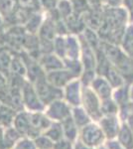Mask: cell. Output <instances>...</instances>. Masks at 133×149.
<instances>
[{
	"label": "cell",
	"mask_w": 133,
	"mask_h": 149,
	"mask_svg": "<svg viewBox=\"0 0 133 149\" xmlns=\"http://www.w3.org/2000/svg\"><path fill=\"white\" fill-rule=\"evenodd\" d=\"M78 139L93 149L104 145L106 141L104 133L97 121H91L86 125L79 128Z\"/></svg>",
	"instance_id": "obj_1"
},
{
	"label": "cell",
	"mask_w": 133,
	"mask_h": 149,
	"mask_svg": "<svg viewBox=\"0 0 133 149\" xmlns=\"http://www.w3.org/2000/svg\"><path fill=\"white\" fill-rule=\"evenodd\" d=\"M58 1H59V0H58Z\"/></svg>",
	"instance_id": "obj_39"
},
{
	"label": "cell",
	"mask_w": 133,
	"mask_h": 149,
	"mask_svg": "<svg viewBox=\"0 0 133 149\" xmlns=\"http://www.w3.org/2000/svg\"><path fill=\"white\" fill-rule=\"evenodd\" d=\"M43 21L44 20L42 18V14L39 13L38 11L34 12V13L31 14V16L27 20V22L25 23L26 31L30 33V34H37L41 25H42Z\"/></svg>",
	"instance_id": "obj_22"
},
{
	"label": "cell",
	"mask_w": 133,
	"mask_h": 149,
	"mask_svg": "<svg viewBox=\"0 0 133 149\" xmlns=\"http://www.w3.org/2000/svg\"><path fill=\"white\" fill-rule=\"evenodd\" d=\"M113 100L118 104V107H121L128 104L130 102L129 98V84H125L124 86L117 88H113L112 97Z\"/></svg>",
	"instance_id": "obj_19"
},
{
	"label": "cell",
	"mask_w": 133,
	"mask_h": 149,
	"mask_svg": "<svg viewBox=\"0 0 133 149\" xmlns=\"http://www.w3.org/2000/svg\"><path fill=\"white\" fill-rule=\"evenodd\" d=\"M46 79L51 85H53L56 88H64L72 80L77 79L69 70L67 69H60L56 71L49 72L46 74Z\"/></svg>",
	"instance_id": "obj_8"
},
{
	"label": "cell",
	"mask_w": 133,
	"mask_h": 149,
	"mask_svg": "<svg viewBox=\"0 0 133 149\" xmlns=\"http://www.w3.org/2000/svg\"><path fill=\"white\" fill-rule=\"evenodd\" d=\"M72 118L74 119L75 123L77 124V126L79 128H81L84 125H86L88 123H89L91 121H93L91 118V116L88 115V112L84 109V107L81 105L79 107H72V114H71Z\"/></svg>",
	"instance_id": "obj_20"
},
{
	"label": "cell",
	"mask_w": 133,
	"mask_h": 149,
	"mask_svg": "<svg viewBox=\"0 0 133 149\" xmlns=\"http://www.w3.org/2000/svg\"><path fill=\"white\" fill-rule=\"evenodd\" d=\"M39 2H40L41 8H43L47 12H50L56 9L58 0H39Z\"/></svg>",
	"instance_id": "obj_28"
},
{
	"label": "cell",
	"mask_w": 133,
	"mask_h": 149,
	"mask_svg": "<svg viewBox=\"0 0 133 149\" xmlns=\"http://www.w3.org/2000/svg\"><path fill=\"white\" fill-rule=\"evenodd\" d=\"M12 125L15 127L23 137L33 138L32 128H31L30 120H29V112L27 110L23 109L20 111H17L15 116H14Z\"/></svg>",
	"instance_id": "obj_9"
},
{
	"label": "cell",
	"mask_w": 133,
	"mask_h": 149,
	"mask_svg": "<svg viewBox=\"0 0 133 149\" xmlns=\"http://www.w3.org/2000/svg\"><path fill=\"white\" fill-rule=\"evenodd\" d=\"M104 77L113 88H120V86H124L125 84H127L126 81H125L124 78L121 76V74H120L119 72L117 71V69L113 66H111L110 68L108 69V71L106 72Z\"/></svg>",
	"instance_id": "obj_21"
},
{
	"label": "cell",
	"mask_w": 133,
	"mask_h": 149,
	"mask_svg": "<svg viewBox=\"0 0 133 149\" xmlns=\"http://www.w3.org/2000/svg\"><path fill=\"white\" fill-rule=\"evenodd\" d=\"M122 6L125 7L128 11H130L131 9H133V0H123Z\"/></svg>",
	"instance_id": "obj_32"
},
{
	"label": "cell",
	"mask_w": 133,
	"mask_h": 149,
	"mask_svg": "<svg viewBox=\"0 0 133 149\" xmlns=\"http://www.w3.org/2000/svg\"><path fill=\"white\" fill-rule=\"evenodd\" d=\"M81 107L93 121H98L102 116L101 100L96 95L91 86H84L81 91Z\"/></svg>",
	"instance_id": "obj_2"
},
{
	"label": "cell",
	"mask_w": 133,
	"mask_h": 149,
	"mask_svg": "<svg viewBox=\"0 0 133 149\" xmlns=\"http://www.w3.org/2000/svg\"><path fill=\"white\" fill-rule=\"evenodd\" d=\"M96 149H107V148H106L104 145H102V146H100V147H98V148H96Z\"/></svg>",
	"instance_id": "obj_36"
},
{
	"label": "cell",
	"mask_w": 133,
	"mask_h": 149,
	"mask_svg": "<svg viewBox=\"0 0 133 149\" xmlns=\"http://www.w3.org/2000/svg\"><path fill=\"white\" fill-rule=\"evenodd\" d=\"M105 135L106 140L116 139L122 121L118 115H102L97 121Z\"/></svg>",
	"instance_id": "obj_7"
},
{
	"label": "cell",
	"mask_w": 133,
	"mask_h": 149,
	"mask_svg": "<svg viewBox=\"0 0 133 149\" xmlns=\"http://www.w3.org/2000/svg\"><path fill=\"white\" fill-rule=\"evenodd\" d=\"M45 114L51 121L62 122L72 114V107L64 98H59L46 105Z\"/></svg>",
	"instance_id": "obj_5"
},
{
	"label": "cell",
	"mask_w": 133,
	"mask_h": 149,
	"mask_svg": "<svg viewBox=\"0 0 133 149\" xmlns=\"http://www.w3.org/2000/svg\"><path fill=\"white\" fill-rule=\"evenodd\" d=\"M38 62H39V64L41 65V67L43 68L46 74L49 73V72L65 68L64 60L59 56H57L55 53L42 55Z\"/></svg>",
	"instance_id": "obj_11"
},
{
	"label": "cell",
	"mask_w": 133,
	"mask_h": 149,
	"mask_svg": "<svg viewBox=\"0 0 133 149\" xmlns=\"http://www.w3.org/2000/svg\"><path fill=\"white\" fill-rule=\"evenodd\" d=\"M64 20L66 22L69 33L72 35H81L86 28L83 15H79L75 12H72L69 17H67Z\"/></svg>",
	"instance_id": "obj_12"
},
{
	"label": "cell",
	"mask_w": 133,
	"mask_h": 149,
	"mask_svg": "<svg viewBox=\"0 0 133 149\" xmlns=\"http://www.w3.org/2000/svg\"><path fill=\"white\" fill-rule=\"evenodd\" d=\"M81 91H83V85L79 79H74L63 88V93H64L63 98L72 107H79L81 104Z\"/></svg>",
	"instance_id": "obj_6"
},
{
	"label": "cell",
	"mask_w": 133,
	"mask_h": 149,
	"mask_svg": "<svg viewBox=\"0 0 133 149\" xmlns=\"http://www.w3.org/2000/svg\"><path fill=\"white\" fill-rule=\"evenodd\" d=\"M128 109H129L130 113H133V102H130L128 103Z\"/></svg>",
	"instance_id": "obj_35"
},
{
	"label": "cell",
	"mask_w": 133,
	"mask_h": 149,
	"mask_svg": "<svg viewBox=\"0 0 133 149\" xmlns=\"http://www.w3.org/2000/svg\"><path fill=\"white\" fill-rule=\"evenodd\" d=\"M91 88L101 100H108L112 97L113 88L103 76H96L91 83Z\"/></svg>",
	"instance_id": "obj_10"
},
{
	"label": "cell",
	"mask_w": 133,
	"mask_h": 149,
	"mask_svg": "<svg viewBox=\"0 0 133 149\" xmlns=\"http://www.w3.org/2000/svg\"><path fill=\"white\" fill-rule=\"evenodd\" d=\"M21 97H22V102L25 110L31 112L44 111L45 110L46 107L40 100L39 95L35 90V86L27 80L21 88Z\"/></svg>",
	"instance_id": "obj_3"
},
{
	"label": "cell",
	"mask_w": 133,
	"mask_h": 149,
	"mask_svg": "<svg viewBox=\"0 0 133 149\" xmlns=\"http://www.w3.org/2000/svg\"><path fill=\"white\" fill-rule=\"evenodd\" d=\"M116 140L124 149H133V132L125 122H122Z\"/></svg>",
	"instance_id": "obj_16"
},
{
	"label": "cell",
	"mask_w": 133,
	"mask_h": 149,
	"mask_svg": "<svg viewBox=\"0 0 133 149\" xmlns=\"http://www.w3.org/2000/svg\"><path fill=\"white\" fill-rule=\"evenodd\" d=\"M101 113L102 115H118L119 107L112 98L101 100Z\"/></svg>",
	"instance_id": "obj_24"
},
{
	"label": "cell",
	"mask_w": 133,
	"mask_h": 149,
	"mask_svg": "<svg viewBox=\"0 0 133 149\" xmlns=\"http://www.w3.org/2000/svg\"><path fill=\"white\" fill-rule=\"evenodd\" d=\"M43 133H44L46 136H48L51 140L54 141V142L60 141L61 139L64 138V133H63L61 122L52 121V123L50 124L49 127H48Z\"/></svg>",
	"instance_id": "obj_23"
},
{
	"label": "cell",
	"mask_w": 133,
	"mask_h": 149,
	"mask_svg": "<svg viewBox=\"0 0 133 149\" xmlns=\"http://www.w3.org/2000/svg\"><path fill=\"white\" fill-rule=\"evenodd\" d=\"M12 149H15V148H14V147H13V148H12Z\"/></svg>",
	"instance_id": "obj_38"
},
{
	"label": "cell",
	"mask_w": 133,
	"mask_h": 149,
	"mask_svg": "<svg viewBox=\"0 0 133 149\" xmlns=\"http://www.w3.org/2000/svg\"><path fill=\"white\" fill-rule=\"evenodd\" d=\"M113 67L121 74L127 84L133 83V61L128 55H125L119 62Z\"/></svg>",
	"instance_id": "obj_13"
},
{
	"label": "cell",
	"mask_w": 133,
	"mask_h": 149,
	"mask_svg": "<svg viewBox=\"0 0 133 149\" xmlns=\"http://www.w3.org/2000/svg\"><path fill=\"white\" fill-rule=\"evenodd\" d=\"M124 122L127 124V126L129 127L133 132V113H130L129 115H128V116L126 117V119L124 120Z\"/></svg>",
	"instance_id": "obj_31"
},
{
	"label": "cell",
	"mask_w": 133,
	"mask_h": 149,
	"mask_svg": "<svg viewBox=\"0 0 133 149\" xmlns=\"http://www.w3.org/2000/svg\"><path fill=\"white\" fill-rule=\"evenodd\" d=\"M129 12V23H132L133 24V9H131Z\"/></svg>",
	"instance_id": "obj_34"
},
{
	"label": "cell",
	"mask_w": 133,
	"mask_h": 149,
	"mask_svg": "<svg viewBox=\"0 0 133 149\" xmlns=\"http://www.w3.org/2000/svg\"><path fill=\"white\" fill-rule=\"evenodd\" d=\"M61 124H62V128H63V133H64V138L71 141L72 143L76 142L79 138V128L77 126V124L75 123L72 116L68 117L67 119L62 121Z\"/></svg>",
	"instance_id": "obj_14"
},
{
	"label": "cell",
	"mask_w": 133,
	"mask_h": 149,
	"mask_svg": "<svg viewBox=\"0 0 133 149\" xmlns=\"http://www.w3.org/2000/svg\"><path fill=\"white\" fill-rule=\"evenodd\" d=\"M23 136L13 125L3 127V142L6 149H12Z\"/></svg>",
	"instance_id": "obj_17"
},
{
	"label": "cell",
	"mask_w": 133,
	"mask_h": 149,
	"mask_svg": "<svg viewBox=\"0 0 133 149\" xmlns=\"http://www.w3.org/2000/svg\"><path fill=\"white\" fill-rule=\"evenodd\" d=\"M56 8L62 19H66L74 12L71 0H59Z\"/></svg>",
	"instance_id": "obj_25"
},
{
	"label": "cell",
	"mask_w": 133,
	"mask_h": 149,
	"mask_svg": "<svg viewBox=\"0 0 133 149\" xmlns=\"http://www.w3.org/2000/svg\"><path fill=\"white\" fill-rule=\"evenodd\" d=\"M130 58H131V59H132V61H133V56H131V57H130Z\"/></svg>",
	"instance_id": "obj_37"
},
{
	"label": "cell",
	"mask_w": 133,
	"mask_h": 149,
	"mask_svg": "<svg viewBox=\"0 0 133 149\" xmlns=\"http://www.w3.org/2000/svg\"><path fill=\"white\" fill-rule=\"evenodd\" d=\"M15 149H38L33 138L22 137L14 146Z\"/></svg>",
	"instance_id": "obj_27"
},
{
	"label": "cell",
	"mask_w": 133,
	"mask_h": 149,
	"mask_svg": "<svg viewBox=\"0 0 133 149\" xmlns=\"http://www.w3.org/2000/svg\"><path fill=\"white\" fill-rule=\"evenodd\" d=\"M129 98L130 102H133V83L129 84Z\"/></svg>",
	"instance_id": "obj_33"
},
{
	"label": "cell",
	"mask_w": 133,
	"mask_h": 149,
	"mask_svg": "<svg viewBox=\"0 0 133 149\" xmlns=\"http://www.w3.org/2000/svg\"><path fill=\"white\" fill-rule=\"evenodd\" d=\"M120 47L129 57L133 56V24L128 23L123 33Z\"/></svg>",
	"instance_id": "obj_18"
},
{
	"label": "cell",
	"mask_w": 133,
	"mask_h": 149,
	"mask_svg": "<svg viewBox=\"0 0 133 149\" xmlns=\"http://www.w3.org/2000/svg\"><path fill=\"white\" fill-rule=\"evenodd\" d=\"M74 149H93L91 147H88V145H86V144H84L81 141H79V139L76 141V142L74 143Z\"/></svg>",
	"instance_id": "obj_30"
},
{
	"label": "cell",
	"mask_w": 133,
	"mask_h": 149,
	"mask_svg": "<svg viewBox=\"0 0 133 149\" xmlns=\"http://www.w3.org/2000/svg\"><path fill=\"white\" fill-rule=\"evenodd\" d=\"M53 149H74V143L63 138L60 141H57V142L54 143Z\"/></svg>",
	"instance_id": "obj_29"
},
{
	"label": "cell",
	"mask_w": 133,
	"mask_h": 149,
	"mask_svg": "<svg viewBox=\"0 0 133 149\" xmlns=\"http://www.w3.org/2000/svg\"><path fill=\"white\" fill-rule=\"evenodd\" d=\"M56 27H55V22L54 20H52L49 16L43 21L42 25L38 31L37 35L39 37L40 40H47V41H54L56 38Z\"/></svg>",
	"instance_id": "obj_15"
},
{
	"label": "cell",
	"mask_w": 133,
	"mask_h": 149,
	"mask_svg": "<svg viewBox=\"0 0 133 149\" xmlns=\"http://www.w3.org/2000/svg\"><path fill=\"white\" fill-rule=\"evenodd\" d=\"M33 85L35 86V90L39 95L40 100L45 104V107L56 100L64 97L63 88H56L53 85H51L46 79V76L37 80Z\"/></svg>",
	"instance_id": "obj_4"
},
{
	"label": "cell",
	"mask_w": 133,
	"mask_h": 149,
	"mask_svg": "<svg viewBox=\"0 0 133 149\" xmlns=\"http://www.w3.org/2000/svg\"><path fill=\"white\" fill-rule=\"evenodd\" d=\"M34 141H35V144L38 149H53L55 143L44 133L39 134L37 137L34 138Z\"/></svg>",
	"instance_id": "obj_26"
}]
</instances>
